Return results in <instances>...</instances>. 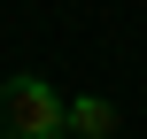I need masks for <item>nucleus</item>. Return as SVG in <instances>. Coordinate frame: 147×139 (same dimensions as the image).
<instances>
[{"mask_svg": "<svg viewBox=\"0 0 147 139\" xmlns=\"http://www.w3.org/2000/svg\"><path fill=\"white\" fill-rule=\"evenodd\" d=\"M62 132V85L47 77H0V139H54Z\"/></svg>", "mask_w": 147, "mask_h": 139, "instance_id": "1", "label": "nucleus"}, {"mask_svg": "<svg viewBox=\"0 0 147 139\" xmlns=\"http://www.w3.org/2000/svg\"><path fill=\"white\" fill-rule=\"evenodd\" d=\"M62 132L70 139H116L124 124H116V108H109L101 93H78V101H62Z\"/></svg>", "mask_w": 147, "mask_h": 139, "instance_id": "2", "label": "nucleus"}, {"mask_svg": "<svg viewBox=\"0 0 147 139\" xmlns=\"http://www.w3.org/2000/svg\"><path fill=\"white\" fill-rule=\"evenodd\" d=\"M54 139H70V132H54Z\"/></svg>", "mask_w": 147, "mask_h": 139, "instance_id": "3", "label": "nucleus"}, {"mask_svg": "<svg viewBox=\"0 0 147 139\" xmlns=\"http://www.w3.org/2000/svg\"><path fill=\"white\" fill-rule=\"evenodd\" d=\"M116 139H124V132H116Z\"/></svg>", "mask_w": 147, "mask_h": 139, "instance_id": "4", "label": "nucleus"}]
</instances>
